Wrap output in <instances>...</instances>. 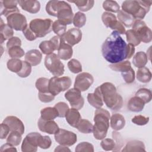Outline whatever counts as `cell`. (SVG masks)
<instances>
[{"label":"cell","instance_id":"1","mask_svg":"<svg viewBox=\"0 0 152 152\" xmlns=\"http://www.w3.org/2000/svg\"><path fill=\"white\" fill-rule=\"evenodd\" d=\"M127 44L116 31H113L102 45L103 58L111 64L124 61L126 58Z\"/></svg>","mask_w":152,"mask_h":152},{"label":"cell","instance_id":"2","mask_svg":"<svg viewBox=\"0 0 152 152\" xmlns=\"http://www.w3.org/2000/svg\"><path fill=\"white\" fill-rule=\"evenodd\" d=\"M103 103L113 111L120 110L123 105V99L118 93L113 84L106 82L98 87Z\"/></svg>","mask_w":152,"mask_h":152},{"label":"cell","instance_id":"3","mask_svg":"<svg viewBox=\"0 0 152 152\" xmlns=\"http://www.w3.org/2000/svg\"><path fill=\"white\" fill-rule=\"evenodd\" d=\"M110 113L103 108L97 109L94 113L93 133L96 140H100L104 138L109 128Z\"/></svg>","mask_w":152,"mask_h":152},{"label":"cell","instance_id":"4","mask_svg":"<svg viewBox=\"0 0 152 152\" xmlns=\"http://www.w3.org/2000/svg\"><path fill=\"white\" fill-rule=\"evenodd\" d=\"M53 21L50 18H35L29 23V27L37 37H43L52 30Z\"/></svg>","mask_w":152,"mask_h":152},{"label":"cell","instance_id":"5","mask_svg":"<svg viewBox=\"0 0 152 152\" xmlns=\"http://www.w3.org/2000/svg\"><path fill=\"white\" fill-rule=\"evenodd\" d=\"M72 81L69 77L54 76L49 79V91L54 96H56L61 91L67 90L71 86Z\"/></svg>","mask_w":152,"mask_h":152},{"label":"cell","instance_id":"6","mask_svg":"<svg viewBox=\"0 0 152 152\" xmlns=\"http://www.w3.org/2000/svg\"><path fill=\"white\" fill-rule=\"evenodd\" d=\"M122 10L131 15L135 20L143 19L147 13L145 9L141 5L139 1L128 0L122 4Z\"/></svg>","mask_w":152,"mask_h":152},{"label":"cell","instance_id":"7","mask_svg":"<svg viewBox=\"0 0 152 152\" xmlns=\"http://www.w3.org/2000/svg\"><path fill=\"white\" fill-rule=\"evenodd\" d=\"M45 66L54 76L59 77L64 73V65L61 61L58 55L54 53L46 56Z\"/></svg>","mask_w":152,"mask_h":152},{"label":"cell","instance_id":"8","mask_svg":"<svg viewBox=\"0 0 152 152\" xmlns=\"http://www.w3.org/2000/svg\"><path fill=\"white\" fill-rule=\"evenodd\" d=\"M132 30L137 36L140 42L150 43L152 40V32L151 29L147 26L145 23L141 20H136L132 26Z\"/></svg>","mask_w":152,"mask_h":152},{"label":"cell","instance_id":"9","mask_svg":"<svg viewBox=\"0 0 152 152\" xmlns=\"http://www.w3.org/2000/svg\"><path fill=\"white\" fill-rule=\"evenodd\" d=\"M74 14L71 5L65 1H58V20L65 25L72 23Z\"/></svg>","mask_w":152,"mask_h":152},{"label":"cell","instance_id":"10","mask_svg":"<svg viewBox=\"0 0 152 152\" xmlns=\"http://www.w3.org/2000/svg\"><path fill=\"white\" fill-rule=\"evenodd\" d=\"M54 137L58 144L67 147L74 145L77 141L76 134L64 129H59L54 134Z\"/></svg>","mask_w":152,"mask_h":152},{"label":"cell","instance_id":"11","mask_svg":"<svg viewBox=\"0 0 152 152\" xmlns=\"http://www.w3.org/2000/svg\"><path fill=\"white\" fill-rule=\"evenodd\" d=\"M81 92L78 89L72 88L65 93V97L69 102L72 108L80 110L83 107L84 100L81 96Z\"/></svg>","mask_w":152,"mask_h":152},{"label":"cell","instance_id":"12","mask_svg":"<svg viewBox=\"0 0 152 152\" xmlns=\"http://www.w3.org/2000/svg\"><path fill=\"white\" fill-rule=\"evenodd\" d=\"M7 24L16 31H23L28 26L26 17L20 12L12 14L7 17Z\"/></svg>","mask_w":152,"mask_h":152},{"label":"cell","instance_id":"13","mask_svg":"<svg viewBox=\"0 0 152 152\" xmlns=\"http://www.w3.org/2000/svg\"><path fill=\"white\" fill-rule=\"evenodd\" d=\"M94 82V78L88 72H81L77 75L75 78L74 88L80 91L87 90Z\"/></svg>","mask_w":152,"mask_h":152},{"label":"cell","instance_id":"14","mask_svg":"<svg viewBox=\"0 0 152 152\" xmlns=\"http://www.w3.org/2000/svg\"><path fill=\"white\" fill-rule=\"evenodd\" d=\"M67 44L72 46L78 44L82 39V32L77 28H71L69 29L62 37Z\"/></svg>","mask_w":152,"mask_h":152},{"label":"cell","instance_id":"15","mask_svg":"<svg viewBox=\"0 0 152 152\" xmlns=\"http://www.w3.org/2000/svg\"><path fill=\"white\" fill-rule=\"evenodd\" d=\"M2 123L7 125L10 131H17L21 134L24 132V125L23 122L15 116H8L3 121Z\"/></svg>","mask_w":152,"mask_h":152},{"label":"cell","instance_id":"16","mask_svg":"<svg viewBox=\"0 0 152 152\" xmlns=\"http://www.w3.org/2000/svg\"><path fill=\"white\" fill-rule=\"evenodd\" d=\"M37 126L40 131L49 134H55L59 129L58 124L53 120L45 121L41 118L38 121Z\"/></svg>","mask_w":152,"mask_h":152},{"label":"cell","instance_id":"17","mask_svg":"<svg viewBox=\"0 0 152 152\" xmlns=\"http://www.w3.org/2000/svg\"><path fill=\"white\" fill-rule=\"evenodd\" d=\"M18 4L23 10L31 14L37 13L40 9V4L36 0H19Z\"/></svg>","mask_w":152,"mask_h":152},{"label":"cell","instance_id":"18","mask_svg":"<svg viewBox=\"0 0 152 152\" xmlns=\"http://www.w3.org/2000/svg\"><path fill=\"white\" fill-rule=\"evenodd\" d=\"M73 55V50L72 46L65 43L62 37L61 42L59 49H58V56L60 59L68 60Z\"/></svg>","mask_w":152,"mask_h":152},{"label":"cell","instance_id":"19","mask_svg":"<svg viewBox=\"0 0 152 152\" xmlns=\"http://www.w3.org/2000/svg\"><path fill=\"white\" fill-rule=\"evenodd\" d=\"M24 58L25 61L31 66H36L40 63L42 59V55L39 50L31 49L26 52Z\"/></svg>","mask_w":152,"mask_h":152},{"label":"cell","instance_id":"20","mask_svg":"<svg viewBox=\"0 0 152 152\" xmlns=\"http://www.w3.org/2000/svg\"><path fill=\"white\" fill-rule=\"evenodd\" d=\"M110 125L114 131H120L125 125V119L120 113H114L110 118Z\"/></svg>","mask_w":152,"mask_h":152},{"label":"cell","instance_id":"21","mask_svg":"<svg viewBox=\"0 0 152 152\" xmlns=\"http://www.w3.org/2000/svg\"><path fill=\"white\" fill-rule=\"evenodd\" d=\"M87 98L90 105L96 109L101 108L103 105V102L100 94L98 87L95 89L93 93H88Z\"/></svg>","mask_w":152,"mask_h":152},{"label":"cell","instance_id":"22","mask_svg":"<svg viewBox=\"0 0 152 152\" xmlns=\"http://www.w3.org/2000/svg\"><path fill=\"white\" fill-rule=\"evenodd\" d=\"M0 42L2 45L6 40L13 37V29L7 24H5L2 18H0Z\"/></svg>","mask_w":152,"mask_h":152},{"label":"cell","instance_id":"23","mask_svg":"<svg viewBox=\"0 0 152 152\" xmlns=\"http://www.w3.org/2000/svg\"><path fill=\"white\" fill-rule=\"evenodd\" d=\"M145 105L144 101L140 97L135 96L131 97L128 102V109L131 112H140L142 110Z\"/></svg>","mask_w":152,"mask_h":152},{"label":"cell","instance_id":"24","mask_svg":"<svg viewBox=\"0 0 152 152\" xmlns=\"http://www.w3.org/2000/svg\"><path fill=\"white\" fill-rule=\"evenodd\" d=\"M65 117L68 124L74 128L81 119V116L78 110L75 108L69 109Z\"/></svg>","mask_w":152,"mask_h":152},{"label":"cell","instance_id":"25","mask_svg":"<svg viewBox=\"0 0 152 152\" xmlns=\"http://www.w3.org/2000/svg\"><path fill=\"white\" fill-rule=\"evenodd\" d=\"M121 151H145V147L143 142L139 140H132L127 142Z\"/></svg>","mask_w":152,"mask_h":152},{"label":"cell","instance_id":"26","mask_svg":"<svg viewBox=\"0 0 152 152\" xmlns=\"http://www.w3.org/2000/svg\"><path fill=\"white\" fill-rule=\"evenodd\" d=\"M119 21L126 27H131L134 22L135 21V18L129 14L125 12L123 10H121L118 12L117 15Z\"/></svg>","mask_w":152,"mask_h":152},{"label":"cell","instance_id":"27","mask_svg":"<svg viewBox=\"0 0 152 152\" xmlns=\"http://www.w3.org/2000/svg\"><path fill=\"white\" fill-rule=\"evenodd\" d=\"M148 62V56L147 54L142 51L138 52L133 57L132 63L137 68H142L145 66Z\"/></svg>","mask_w":152,"mask_h":152},{"label":"cell","instance_id":"28","mask_svg":"<svg viewBox=\"0 0 152 152\" xmlns=\"http://www.w3.org/2000/svg\"><path fill=\"white\" fill-rule=\"evenodd\" d=\"M137 79L141 83H147L151 79V72L147 67L140 68L137 71Z\"/></svg>","mask_w":152,"mask_h":152},{"label":"cell","instance_id":"29","mask_svg":"<svg viewBox=\"0 0 152 152\" xmlns=\"http://www.w3.org/2000/svg\"><path fill=\"white\" fill-rule=\"evenodd\" d=\"M40 118L45 121H52L58 117L56 109L53 107H47L42 109L40 111Z\"/></svg>","mask_w":152,"mask_h":152},{"label":"cell","instance_id":"30","mask_svg":"<svg viewBox=\"0 0 152 152\" xmlns=\"http://www.w3.org/2000/svg\"><path fill=\"white\" fill-rule=\"evenodd\" d=\"M102 20L104 25L113 30L114 26L118 23L116 17L112 13L109 12H104L102 15Z\"/></svg>","mask_w":152,"mask_h":152},{"label":"cell","instance_id":"31","mask_svg":"<svg viewBox=\"0 0 152 152\" xmlns=\"http://www.w3.org/2000/svg\"><path fill=\"white\" fill-rule=\"evenodd\" d=\"M75 128L81 133L89 134L93 132V125L88 120L81 119Z\"/></svg>","mask_w":152,"mask_h":152},{"label":"cell","instance_id":"32","mask_svg":"<svg viewBox=\"0 0 152 152\" xmlns=\"http://www.w3.org/2000/svg\"><path fill=\"white\" fill-rule=\"evenodd\" d=\"M76 5L78 10L83 12H86L91 10L94 4L93 0H78L74 1H69Z\"/></svg>","mask_w":152,"mask_h":152},{"label":"cell","instance_id":"33","mask_svg":"<svg viewBox=\"0 0 152 152\" xmlns=\"http://www.w3.org/2000/svg\"><path fill=\"white\" fill-rule=\"evenodd\" d=\"M39 48L42 52L46 55L52 54L55 50H56L53 43L50 39L42 42L39 45Z\"/></svg>","mask_w":152,"mask_h":152},{"label":"cell","instance_id":"34","mask_svg":"<svg viewBox=\"0 0 152 152\" xmlns=\"http://www.w3.org/2000/svg\"><path fill=\"white\" fill-rule=\"evenodd\" d=\"M7 66L10 71L17 74L22 68L23 61L17 58H11L8 61Z\"/></svg>","mask_w":152,"mask_h":152},{"label":"cell","instance_id":"35","mask_svg":"<svg viewBox=\"0 0 152 152\" xmlns=\"http://www.w3.org/2000/svg\"><path fill=\"white\" fill-rule=\"evenodd\" d=\"M109 66L113 71L123 72L131 68V65L129 61H123L120 62L111 64Z\"/></svg>","mask_w":152,"mask_h":152},{"label":"cell","instance_id":"36","mask_svg":"<svg viewBox=\"0 0 152 152\" xmlns=\"http://www.w3.org/2000/svg\"><path fill=\"white\" fill-rule=\"evenodd\" d=\"M52 28L53 32L56 34V36H58L59 37H63L64 34L66 33V25L62 23L59 20H57L53 23Z\"/></svg>","mask_w":152,"mask_h":152},{"label":"cell","instance_id":"37","mask_svg":"<svg viewBox=\"0 0 152 152\" xmlns=\"http://www.w3.org/2000/svg\"><path fill=\"white\" fill-rule=\"evenodd\" d=\"M49 80L45 77L39 78L35 83L36 88L39 90V92L46 93L49 91Z\"/></svg>","mask_w":152,"mask_h":152},{"label":"cell","instance_id":"38","mask_svg":"<svg viewBox=\"0 0 152 152\" xmlns=\"http://www.w3.org/2000/svg\"><path fill=\"white\" fill-rule=\"evenodd\" d=\"M103 8L106 12H118L120 11V6L115 1H104L103 2Z\"/></svg>","mask_w":152,"mask_h":152},{"label":"cell","instance_id":"39","mask_svg":"<svg viewBox=\"0 0 152 152\" xmlns=\"http://www.w3.org/2000/svg\"><path fill=\"white\" fill-rule=\"evenodd\" d=\"M86 23V16L81 11L77 12L73 17L72 23L74 26L77 28L83 27Z\"/></svg>","mask_w":152,"mask_h":152},{"label":"cell","instance_id":"40","mask_svg":"<svg viewBox=\"0 0 152 152\" xmlns=\"http://www.w3.org/2000/svg\"><path fill=\"white\" fill-rule=\"evenodd\" d=\"M135 96L141 99L145 104L149 103L151 100V91L150 89L146 88H140L135 93Z\"/></svg>","mask_w":152,"mask_h":152},{"label":"cell","instance_id":"41","mask_svg":"<svg viewBox=\"0 0 152 152\" xmlns=\"http://www.w3.org/2000/svg\"><path fill=\"white\" fill-rule=\"evenodd\" d=\"M22 134L17 131H11L7 138V142L14 145H18L22 139Z\"/></svg>","mask_w":152,"mask_h":152},{"label":"cell","instance_id":"42","mask_svg":"<svg viewBox=\"0 0 152 152\" xmlns=\"http://www.w3.org/2000/svg\"><path fill=\"white\" fill-rule=\"evenodd\" d=\"M8 54L11 58L19 59L23 57L25 53L21 46H13L8 49Z\"/></svg>","mask_w":152,"mask_h":152},{"label":"cell","instance_id":"43","mask_svg":"<svg viewBox=\"0 0 152 152\" xmlns=\"http://www.w3.org/2000/svg\"><path fill=\"white\" fill-rule=\"evenodd\" d=\"M58 2V1L56 0L49 1L48 2L46 5V11L49 15L53 17H57Z\"/></svg>","mask_w":152,"mask_h":152},{"label":"cell","instance_id":"44","mask_svg":"<svg viewBox=\"0 0 152 152\" xmlns=\"http://www.w3.org/2000/svg\"><path fill=\"white\" fill-rule=\"evenodd\" d=\"M68 67L69 71L74 74H77L82 71V65L81 63L75 59H72L68 62Z\"/></svg>","mask_w":152,"mask_h":152},{"label":"cell","instance_id":"45","mask_svg":"<svg viewBox=\"0 0 152 152\" xmlns=\"http://www.w3.org/2000/svg\"><path fill=\"white\" fill-rule=\"evenodd\" d=\"M125 34H126L127 42L129 44L133 45L134 46H137L139 45L140 43H141L140 39L135 34V33L132 30H127Z\"/></svg>","mask_w":152,"mask_h":152},{"label":"cell","instance_id":"46","mask_svg":"<svg viewBox=\"0 0 152 152\" xmlns=\"http://www.w3.org/2000/svg\"><path fill=\"white\" fill-rule=\"evenodd\" d=\"M37 144L38 147L42 149H47L51 146L52 141L49 136H42L40 134L37 140Z\"/></svg>","mask_w":152,"mask_h":152},{"label":"cell","instance_id":"47","mask_svg":"<svg viewBox=\"0 0 152 152\" xmlns=\"http://www.w3.org/2000/svg\"><path fill=\"white\" fill-rule=\"evenodd\" d=\"M37 147L25 137L21 144V151L23 152H36L37 150Z\"/></svg>","mask_w":152,"mask_h":152},{"label":"cell","instance_id":"48","mask_svg":"<svg viewBox=\"0 0 152 152\" xmlns=\"http://www.w3.org/2000/svg\"><path fill=\"white\" fill-rule=\"evenodd\" d=\"M54 107L56 109L58 112V117L60 118H64L67 111L69 109L68 105L66 103L63 102H59L57 103L54 106Z\"/></svg>","mask_w":152,"mask_h":152},{"label":"cell","instance_id":"49","mask_svg":"<svg viewBox=\"0 0 152 152\" xmlns=\"http://www.w3.org/2000/svg\"><path fill=\"white\" fill-rule=\"evenodd\" d=\"M100 145L105 151H113L116 147V142L113 139L103 138L100 142Z\"/></svg>","mask_w":152,"mask_h":152},{"label":"cell","instance_id":"50","mask_svg":"<svg viewBox=\"0 0 152 152\" xmlns=\"http://www.w3.org/2000/svg\"><path fill=\"white\" fill-rule=\"evenodd\" d=\"M31 72V65L26 62L23 61V66L20 71L17 73V75L21 78H26L30 75Z\"/></svg>","mask_w":152,"mask_h":152},{"label":"cell","instance_id":"51","mask_svg":"<svg viewBox=\"0 0 152 152\" xmlns=\"http://www.w3.org/2000/svg\"><path fill=\"white\" fill-rule=\"evenodd\" d=\"M75 151L76 152H81V151H88V152H93L94 147L93 144L88 142H82L79 143L75 147Z\"/></svg>","mask_w":152,"mask_h":152},{"label":"cell","instance_id":"52","mask_svg":"<svg viewBox=\"0 0 152 152\" xmlns=\"http://www.w3.org/2000/svg\"><path fill=\"white\" fill-rule=\"evenodd\" d=\"M121 75L123 79L127 84H131L135 80V72L132 68L125 72H121Z\"/></svg>","mask_w":152,"mask_h":152},{"label":"cell","instance_id":"53","mask_svg":"<svg viewBox=\"0 0 152 152\" xmlns=\"http://www.w3.org/2000/svg\"><path fill=\"white\" fill-rule=\"evenodd\" d=\"M150 120L149 117H146L142 115H136L134 118H132V122L135 124V125L142 126L145 125L148 123Z\"/></svg>","mask_w":152,"mask_h":152},{"label":"cell","instance_id":"54","mask_svg":"<svg viewBox=\"0 0 152 152\" xmlns=\"http://www.w3.org/2000/svg\"><path fill=\"white\" fill-rule=\"evenodd\" d=\"M38 96L39 100L43 103H49L55 99V96L50 93V92L41 93L39 92Z\"/></svg>","mask_w":152,"mask_h":152},{"label":"cell","instance_id":"55","mask_svg":"<svg viewBox=\"0 0 152 152\" xmlns=\"http://www.w3.org/2000/svg\"><path fill=\"white\" fill-rule=\"evenodd\" d=\"M18 1H12V0H3L0 1V10L5 8L10 9L17 7Z\"/></svg>","mask_w":152,"mask_h":152},{"label":"cell","instance_id":"56","mask_svg":"<svg viewBox=\"0 0 152 152\" xmlns=\"http://www.w3.org/2000/svg\"><path fill=\"white\" fill-rule=\"evenodd\" d=\"M112 137L116 142V147L113 151H120V148L122 147V140L121 135L118 132L113 131L112 132Z\"/></svg>","mask_w":152,"mask_h":152},{"label":"cell","instance_id":"57","mask_svg":"<svg viewBox=\"0 0 152 152\" xmlns=\"http://www.w3.org/2000/svg\"><path fill=\"white\" fill-rule=\"evenodd\" d=\"M23 33L26 39L28 41H33L36 39V38H37L33 31L28 26H27L23 31Z\"/></svg>","mask_w":152,"mask_h":152},{"label":"cell","instance_id":"58","mask_svg":"<svg viewBox=\"0 0 152 152\" xmlns=\"http://www.w3.org/2000/svg\"><path fill=\"white\" fill-rule=\"evenodd\" d=\"M6 46H7V49L11 47H13V46H21V40H20V39L19 37H16V36H13L8 40Z\"/></svg>","mask_w":152,"mask_h":152},{"label":"cell","instance_id":"59","mask_svg":"<svg viewBox=\"0 0 152 152\" xmlns=\"http://www.w3.org/2000/svg\"><path fill=\"white\" fill-rule=\"evenodd\" d=\"M10 131V129L8 126L4 123H2L1 124V135H0L1 139H5V138H7Z\"/></svg>","mask_w":152,"mask_h":152},{"label":"cell","instance_id":"60","mask_svg":"<svg viewBox=\"0 0 152 152\" xmlns=\"http://www.w3.org/2000/svg\"><path fill=\"white\" fill-rule=\"evenodd\" d=\"M1 151H17V149L14 147V145L7 142L1 147Z\"/></svg>","mask_w":152,"mask_h":152},{"label":"cell","instance_id":"61","mask_svg":"<svg viewBox=\"0 0 152 152\" xmlns=\"http://www.w3.org/2000/svg\"><path fill=\"white\" fill-rule=\"evenodd\" d=\"M135 46L128 43L127 45V50H126V59H129L134 55L135 53Z\"/></svg>","mask_w":152,"mask_h":152},{"label":"cell","instance_id":"62","mask_svg":"<svg viewBox=\"0 0 152 152\" xmlns=\"http://www.w3.org/2000/svg\"><path fill=\"white\" fill-rule=\"evenodd\" d=\"M139 2L145 9L147 12H148L150 10L152 1H139Z\"/></svg>","mask_w":152,"mask_h":152},{"label":"cell","instance_id":"63","mask_svg":"<svg viewBox=\"0 0 152 152\" xmlns=\"http://www.w3.org/2000/svg\"><path fill=\"white\" fill-rule=\"evenodd\" d=\"M54 151L55 152H56V151H71V150L69 148H68L67 147V146L60 145L56 147Z\"/></svg>","mask_w":152,"mask_h":152}]
</instances>
